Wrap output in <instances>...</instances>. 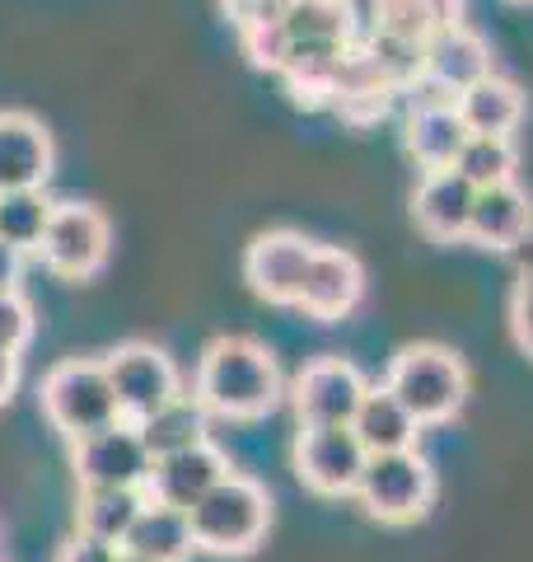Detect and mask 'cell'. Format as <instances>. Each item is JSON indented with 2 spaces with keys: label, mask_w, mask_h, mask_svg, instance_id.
Returning a JSON list of instances; mask_svg holds the SVG:
<instances>
[{
  "label": "cell",
  "mask_w": 533,
  "mask_h": 562,
  "mask_svg": "<svg viewBox=\"0 0 533 562\" xmlns=\"http://www.w3.org/2000/svg\"><path fill=\"white\" fill-rule=\"evenodd\" d=\"M295 0H220V10L229 14V24L239 33L243 29H262V24H281Z\"/></svg>",
  "instance_id": "cell-31"
},
{
  "label": "cell",
  "mask_w": 533,
  "mask_h": 562,
  "mask_svg": "<svg viewBox=\"0 0 533 562\" xmlns=\"http://www.w3.org/2000/svg\"><path fill=\"white\" fill-rule=\"evenodd\" d=\"M103 371H109L122 422H146L150 413H159L165 403L183 394L173 357L159 351L155 342H122L117 351L103 357Z\"/></svg>",
  "instance_id": "cell-6"
},
{
  "label": "cell",
  "mask_w": 533,
  "mask_h": 562,
  "mask_svg": "<svg viewBox=\"0 0 533 562\" xmlns=\"http://www.w3.org/2000/svg\"><path fill=\"white\" fill-rule=\"evenodd\" d=\"M52 206L43 188H14V192H0V239L10 244V249H38V239L52 221Z\"/></svg>",
  "instance_id": "cell-25"
},
{
  "label": "cell",
  "mask_w": 533,
  "mask_h": 562,
  "mask_svg": "<svg viewBox=\"0 0 533 562\" xmlns=\"http://www.w3.org/2000/svg\"><path fill=\"white\" fill-rule=\"evenodd\" d=\"M20 268H24V254L10 249V244L0 239V291H14V286H20Z\"/></svg>",
  "instance_id": "cell-36"
},
{
  "label": "cell",
  "mask_w": 533,
  "mask_h": 562,
  "mask_svg": "<svg viewBox=\"0 0 533 562\" xmlns=\"http://www.w3.org/2000/svg\"><path fill=\"white\" fill-rule=\"evenodd\" d=\"M421 10L431 14V24H435V29L464 24V0H421Z\"/></svg>",
  "instance_id": "cell-35"
},
{
  "label": "cell",
  "mask_w": 533,
  "mask_h": 562,
  "mask_svg": "<svg viewBox=\"0 0 533 562\" xmlns=\"http://www.w3.org/2000/svg\"><path fill=\"white\" fill-rule=\"evenodd\" d=\"M192 525V543L202 553H216V558H243L253 553L266 525H272V497L266 487L243 479V473H229L206 497L188 512Z\"/></svg>",
  "instance_id": "cell-2"
},
{
  "label": "cell",
  "mask_w": 533,
  "mask_h": 562,
  "mask_svg": "<svg viewBox=\"0 0 533 562\" xmlns=\"http://www.w3.org/2000/svg\"><path fill=\"white\" fill-rule=\"evenodd\" d=\"M351 24V43H370L379 33V14H384V0H337Z\"/></svg>",
  "instance_id": "cell-34"
},
{
  "label": "cell",
  "mask_w": 533,
  "mask_h": 562,
  "mask_svg": "<svg viewBox=\"0 0 533 562\" xmlns=\"http://www.w3.org/2000/svg\"><path fill=\"white\" fill-rule=\"evenodd\" d=\"M109 221H103L99 206H84V202H57L52 206V221L38 239V254L43 268H52L66 281H84L94 277L103 262H109Z\"/></svg>",
  "instance_id": "cell-7"
},
{
  "label": "cell",
  "mask_w": 533,
  "mask_h": 562,
  "mask_svg": "<svg viewBox=\"0 0 533 562\" xmlns=\"http://www.w3.org/2000/svg\"><path fill=\"white\" fill-rule=\"evenodd\" d=\"M351 497L365 506L370 520L412 525V520H421L426 512H431V502H435V469L426 464L421 450L370 454Z\"/></svg>",
  "instance_id": "cell-5"
},
{
  "label": "cell",
  "mask_w": 533,
  "mask_h": 562,
  "mask_svg": "<svg viewBox=\"0 0 533 562\" xmlns=\"http://www.w3.org/2000/svg\"><path fill=\"white\" fill-rule=\"evenodd\" d=\"M417 90H421V99L412 103V113H407L402 146L421 173L454 169L458 150H464V140H468V127L458 122V109H454V94L440 90L435 80H421Z\"/></svg>",
  "instance_id": "cell-12"
},
{
  "label": "cell",
  "mask_w": 533,
  "mask_h": 562,
  "mask_svg": "<svg viewBox=\"0 0 533 562\" xmlns=\"http://www.w3.org/2000/svg\"><path fill=\"white\" fill-rule=\"evenodd\" d=\"M491 47L477 38L468 24H450L435 29L431 43H426V80H435L440 90H450L454 99L468 90V85L491 76Z\"/></svg>",
  "instance_id": "cell-18"
},
{
  "label": "cell",
  "mask_w": 533,
  "mask_h": 562,
  "mask_svg": "<svg viewBox=\"0 0 533 562\" xmlns=\"http://www.w3.org/2000/svg\"><path fill=\"white\" fill-rule=\"evenodd\" d=\"M197 543H192V525L188 512H173V506H159L146 502L140 506L136 525L122 539V553H136V558H150V562H183Z\"/></svg>",
  "instance_id": "cell-21"
},
{
  "label": "cell",
  "mask_w": 533,
  "mask_h": 562,
  "mask_svg": "<svg viewBox=\"0 0 533 562\" xmlns=\"http://www.w3.org/2000/svg\"><path fill=\"white\" fill-rule=\"evenodd\" d=\"M122 562H150V558H136V553H122Z\"/></svg>",
  "instance_id": "cell-38"
},
{
  "label": "cell",
  "mask_w": 533,
  "mask_h": 562,
  "mask_svg": "<svg viewBox=\"0 0 533 562\" xmlns=\"http://www.w3.org/2000/svg\"><path fill=\"white\" fill-rule=\"evenodd\" d=\"M533 235V206L529 192L520 183H496V188H477L473 202V221H468V239L477 249H520Z\"/></svg>",
  "instance_id": "cell-17"
},
{
  "label": "cell",
  "mask_w": 533,
  "mask_h": 562,
  "mask_svg": "<svg viewBox=\"0 0 533 562\" xmlns=\"http://www.w3.org/2000/svg\"><path fill=\"white\" fill-rule=\"evenodd\" d=\"M57 562H122V543H109V539H94V535L76 530L57 549Z\"/></svg>",
  "instance_id": "cell-33"
},
{
  "label": "cell",
  "mask_w": 533,
  "mask_h": 562,
  "mask_svg": "<svg viewBox=\"0 0 533 562\" xmlns=\"http://www.w3.org/2000/svg\"><path fill=\"white\" fill-rule=\"evenodd\" d=\"M229 460L225 454L202 441L192 450H178V454H165V460L150 464V479H146V502H159V506H173V512H192L211 487H216L220 479H229Z\"/></svg>",
  "instance_id": "cell-13"
},
{
  "label": "cell",
  "mask_w": 533,
  "mask_h": 562,
  "mask_svg": "<svg viewBox=\"0 0 533 562\" xmlns=\"http://www.w3.org/2000/svg\"><path fill=\"white\" fill-rule=\"evenodd\" d=\"M286 38H291V57L295 52H318V57H332V52L351 47V24L337 0H295L286 10Z\"/></svg>",
  "instance_id": "cell-22"
},
{
  "label": "cell",
  "mask_w": 533,
  "mask_h": 562,
  "mask_svg": "<svg viewBox=\"0 0 533 562\" xmlns=\"http://www.w3.org/2000/svg\"><path fill=\"white\" fill-rule=\"evenodd\" d=\"M365 295V268L361 258L347 254V249H328V244H318L314 258H309V272H305V291H299V305L309 319L318 324H337L347 319V314L361 305Z\"/></svg>",
  "instance_id": "cell-14"
},
{
  "label": "cell",
  "mask_w": 533,
  "mask_h": 562,
  "mask_svg": "<svg viewBox=\"0 0 533 562\" xmlns=\"http://www.w3.org/2000/svg\"><path fill=\"white\" fill-rule=\"evenodd\" d=\"M454 173H464L473 188L514 183V146L510 136H468L454 160Z\"/></svg>",
  "instance_id": "cell-26"
},
{
  "label": "cell",
  "mask_w": 533,
  "mask_h": 562,
  "mask_svg": "<svg viewBox=\"0 0 533 562\" xmlns=\"http://www.w3.org/2000/svg\"><path fill=\"white\" fill-rule=\"evenodd\" d=\"M57 165L47 127L33 113H0V192L43 188Z\"/></svg>",
  "instance_id": "cell-16"
},
{
  "label": "cell",
  "mask_w": 533,
  "mask_h": 562,
  "mask_svg": "<svg viewBox=\"0 0 533 562\" xmlns=\"http://www.w3.org/2000/svg\"><path fill=\"white\" fill-rule=\"evenodd\" d=\"M473 202H477V188L464 179V173L431 169V173H421V183L412 192V221H417V231L431 235L435 244L468 239Z\"/></svg>",
  "instance_id": "cell-15"
},
{
  "label": "cell",
  "mask_w": 533,
  "mask_h": 562,
  "mask_svg": "<svg viewBox=\"0 0 533 562\" xmlns=\"http://www.w3.org/2000/svg\"><path fill=\"white\" fill-rule=\"evenodd\" d=\"M140 506H146V492L140 487H80V502H76L80 535L122 543L136 525Z\"/></svg>",
  "instance_id": "cell-24"
},
{
  "label": "cell",
  "mask_w": 533,
  "mask_h": 562,
  "mask_svg": "<svg viewBox=\"0 0 533 562\" xmlns=\"http://www.w3.org/2000/svg\"><path fill=\"white\" fill-rule=\"evenodd\" d=\"M454 109H458V122L468 127V136H510L524 122V94L514 80L491 70L487 80L468 85V90L454 99Z\"/></svg>",
  "instance_id": "cell-19"
},
{
  "label": "cell",
  "mask_w": 533,
  "mask_h": 562,
  "mask_svg": "<svg viewBox=\"0 0 533 562\" xmlns=\"http://www.w3.org/2000/svg\"><path fill=\"white\" fill-rule=\"evenodd\" d=\"M365 375L342 357H318L291 384V408L299 427H351L355 408L365 398Z\"/></svg>",
  "instance_id": "cell-9"
},
{
  "label": "cell",
  "mask_w": 533,
  "mask_h": 562,
  "mask_svg": "<svg viewBox=\"0 0 533 562\" xmlns=\"http://www.w3.org/2000/svg\"><path fill=\"white\" fill-rule=\"evenodd\" d=\"M239 43L248 52V61L262 66V70H276L291 61V38H286V24H262V29H243Z\"/></svg>",
  "instance_id": "cell-28"
},
{
  "label": "cell",
  "mask_w": 533,
  "mask_h": 562,
  "mask_svg": "<svg viewBox=\"0 0 533 562\" xmlns=\"http://www.w3.org/2000/svg\"><path fill=\"white\" fill-rule=\"evenodd\" d=\"M33 338V310L20 291H0V347L24 351Z\"/></svg>",
  "instance_id": "cell-30"
},
{
  "label": "cell",
  "mask_w": 533,
  "mask_h": 562,
  "mask_svg": "<svg viewBox=\"0 0 533 562\" xmlns=\"http://www.w3.org/2000/svg\"><path fill=\"white\" fill-rule=\"evenodd\" d=\"M281 394H286L281 366L258 338H216L202 351L197 380H192V398L211 417H229V422H253L272 413Z\"/></svg>",
  "instance_id": "cell-1"
},
{
  "label": "cell",
  "mask_w": 533,
  "mask_h": 562,
  "mask_svg": "<svg viewBox=\"0 0 533 562\" xmlns=\"http://www.w3.org/2000/svg\"><path fill=\"white\" fill-rule=\"evenodd\" d=\"M379 33H398V38H412V43H431V14L421 10V0H384V14H379Z\"/></svg>",
  "instance_id": "cell-29"
},
{
  "label": "cell",
  "mask_w": 533,
  "mask_h": 562,
  "mask_svg": "<svg viewBox=\"0 0 533 562\" xmlns=\"http://www.w3.org/2000/svg\"><path fill=\"white\" fill-rule=\"evenodd\" d=\"M206 408L192 394H178L173 403H165L159 413H150L146 422H136L140 441H146L150 460H165V454H178V450H192L206 441Z\"/></svg>",
  "instance_id": "cell-23"
},
{
  "label": "cell",
  "mask_w": 533,
  "mask_h": 562,
  "mask_svg": "<svg viewBox=\"0 0 533 562\" xmlns=\"http://www.w3.org/2000/svg\"><path fill=\"white\" fill-rule=\"evenodd\" d=\"M150 464L155 460L136 422H113V427L70 441V469H76L80 487H146Z\"/></svg>",
  "instance_id": "cell-8"
},
{
  "label": "cell",
  "mask_w": 533,
  "mask_h": 562,
  "mask_svg": "<svg viewBox=\"0 0 533 562\" xmlns=\"http://www.w3.org/2000/svg\"><path fill=\"white\" fill-rule=\"evenodd\" d=\"M370 57H375L379 76L388 80V90H417L426 80V43H412V38H398V33H375L370 43H361Z\"/></svg>",
  "instance_id": "cell-27"
},
{
  "label": "cell",
  "mask_w": 533,
  "mask_h": 562,
  "mask_svg": "<svg viewBox=\"0 0 533 562\" xmlns=\"http://www.w3.org/2000/svg\"><path fill=\"white\" fill-rule=\"evenodd\" d=\"M384 390L394 394L407 413H412L421 427H435V422H450L468 398V371L464 361L454 357L450 347L440 342H412L402 347L394 366H388Z\"/></svg>",
  "instance_id": "cell-3"
},
{
  "label": "cell",
  "mask_w": 533,
  "mask_h": 562,
  "mask_svg": "<svg viewBox=\"0 0 533 562\" xmlns=\"http://www.w3.org/2000/svg\"><path fill=\"white\" fill-rule=\"evenodd\" d=\"M38 403L66 441H80L89 431H103V427H113V422H122L103 361H84V357L52 366L38 384Z\"/></svg>",
  "instance_id": "cell-4"
},
{
  "label": "cell",
  "mask_w": 533,
  "mask_h": 562,
  "mask_svg": "<svg viewBox=\"0 0 533 562\" xmlns=\"http://www.w3.org/2000/svg\"><path fill=\"white\" fill-rule=\"evenodd\" d=\"M314 249L318 244L295 231H262L243 249V281L253 286L258 301L295 310L299 291H305V272H309Z\"/></svg>",
  "instance_id": "cell-10"
},
{
  "label": "cell",
  "mask_w": 533,
  "mask_h": 562,
  "mask_svg": "<svg viewBox=\"0 0 533 562\" xmlns=\"http://www.w3.org/2000/svg\"><path fill=\"white\" fill-rule=\"evenodd\" d=\"M14 384H20V351H5V347H0V408L10 403Z\"/></svg>",
  "instance_id": "cell-37"
},
{
  "label": "cell",
  "mask_w": 533,
  "mask_h": 562,
  "mask_svg": "<svg viewBox=\"0 0 533 562\" xmlns=\"http://www.w3.org/2000/svg\"><path fill=\"white\" fill-rule=\"evenodd\" d=\"M351 431L365 446V454H388V450H417L421 422L379 384V390H365L361 408L351 417Z\"/></svg>",
  "instance_id": "cell-20"
},
{
  "label": "cell",
  "mask_w": 533,
  "mask_h": 562,
  "mask_svg": "<svg viewBox=\"0 0 533 562\" xmlns=\"http://www.w3.org/2000/svg\"><path fill=\"white\" fill-rule=\"evenodd\" d=\"M365 446L351 427H299L295 436V473L318 497H347L361 483Z\"/></svg>",
  "instance_id": "cell-11"
},
{
  "label": "cell",
  "mask_w": 533,
  "mask_h": 562,
  "mask_svg": "<svg viewBox=\"0 0 533 562\" xmlns=\"http://www.w3.org/2000/svg\"><path fill=\"white\" fill-rule=\"evenodd\" d=\"M510 328H514V342H520L529 357H533V268L514 281V295H510Z\"/></svg>",
  "instance_id": "cell-32"
}]
</instances>
